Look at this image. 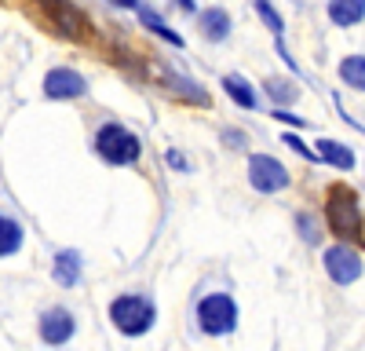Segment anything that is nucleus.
I'll return each instance as SVG.
<instances>
[{
  "instance_id": "9d476101",
  "label": "nucleus",
  "mask_w": 365,
  "mask_h": 351,
  "mask_svg": "<svg viewBox=\"0 0 365 351\" xmlns=\"http://www.w3.org/2000/svg\"><path fill=\"white\" fill-rule=\"evenodd\" d=\"M51 278H55V285H63V289L77 285V278H81V253L77 249H63V253H58L55 263H51Z\"/></svg>"
},
{
  "instance_id": "20e7f679",
  "label": "nucleus",
  "mask_w": 365,
  "mask_h": 351,
  "mask_svg": "<svg viewBox=\"0 0 365 351\" xmlns=\"http://www.w3.org/2000/svg\"><path fill=\"white\" fill-rule=\"evenodd\" d=\"M197 326L208 337H227L237 326V304L227 297V292H208V297L197 304Z\"/></svg>"
},
{
  "instance_id": "6e6552de",
  "label": "nucleus",
  "mask_w": 365,
  "mask_h": 351,
  "mask_svg": "<svg viewBox=\"0 0 365 351\" xmlns=\"http://www.w3.org/2000/svg\"><path fill=\"white\" fill-rule=\"evenodd\" d=\"M41 340L44 344H51V347H58V344H66L73 333H77V318L66 311V307H51V311H44L41 315Z\"/></svg>"
},
{
  "instance_id": "2eb2a0df",
  "label": "nucleus",
  "mask_w": 365,
  "mask_h": 351,
  "mask_svg": "<svg viewBox=\"0 0 365 351\" xmlns=\"http://www.w3.org/2000/svg\"><path fill=\"white\" fill-rule=\"evenodd\" d=\"M340 81L354 92H365V55H347L340 63Z\"/></svg>"
},
{
  "instance_id": "412c9836",
  "label": "nucleus",
  "mask_w": 365,
  "mask_h": 351,
  "mask_svg": "<svg viewBox=\"0 0 365 351\" xmlns=\"http://www.w3.org/2000/svg\"><path fill=\"white\" fill-rule=\"evenodd\" d=\"M165 161L175 168V172H190V165H187V158H182L179 151H165Z\"/></svg>"
},
{
  "instance_id": "b1692460",
  "label": "nucleus",
  "mask_w": 365,
  "mask_h": 351,
  "mask_svg": "<svg viewBox=\"0 0 365 351\" xmlns=\"http://www.w3.org/2000/svg\"><path fill=\"white\" fill-rule=\"evenodd\" d=\"M223 139H227V143H230V146H241V143H245V139H241V132H227V136H223Z\"/></svg>"
},
{
  "instance_id": "ddd939ff",
  "label": "nucleus",
  "mask_w": 365,
  "mask_h": 351,
  "mask_svg": "<svg viewBox=\"0 0 365 351\" xmlns=\"http://www.w3.org/2000/svg\"><path fill=\"white\" fill-rule=\"evenodd\" d=\"M329 19L336 26H358L365 19V0H329Z\"/></svg>"
},
{
  "instance_id": "4be33fe9",
  "label": "nucleus",
  "mask_w": 365,
  "mask_h": 351,
  "mask_svg": "<svg viewBox=\"0 0 365 351\" xmlns=\"http://www.w3.org/2000/svg\"><path fill=\"white\" fill-rule=\"evenodd\" d=\"M285 143L292 146V151H296V154H303V158H311V161H314V151H307V146H303V143H299L296 136H285Z\"/></svg>"
},
{
  "instance_id": "39448f33",
  "label": "nucleus",
  "mask_w": 365,
  "mask_h": 351,
  "mask_svg": "<svg viewBox=\"0 0 365 351\" xmlns=\"http://www.w3.org/2000/svg\"><path fill=\"white\" fill-rule=\"evenodd\" d=\"M249 183L259 194H278L289 187V168L270 154H252L249 158Z\"/></svg>"
},
{
  "instance_id": "423d86ee",
  "label": "nucleus",
  "mask_w": 365,
  "mask_h": 351,
  "mask_svg": "<svg viewBox=\"0 0 365 351\" xmlns=\"http://www.w3.org/2000/svg\"><path fill=\"white\" fill-rule=\"evenodd\" d=\"M325 271H329V278L336 285H351V282L361 278V256L354 249H347V245H332L325 253Z\"/></svg>"
},
{
  "instance_id": "f8f14e48",
  "label": "nucleus",
  "mask_w": 365,
  "mask_h": 351,
  "mask_svg": "<svg viewBox=\"0 0 365 351\" xmlns=\"http://www.w3.org/2000/svg\"><path fill=\"white\" fill-rule=\"evenodd\" d=\"M197 26H201V34H205L208 41H223V37L230 34V15H227L223 8H205V11L197 15Z\"/></svg>"
},
{
  "instance_id": "f257e3e1",
  "label": "nucleus",
  "mask_w": 365,
  "mask_h": 351,
  "mask_svg": "<svg viewBox=\"0 0 365 351\" xmlns=\"http://www.w3.org/2000/svg\"><path fill=\"white\" fill-rule=\"evenodd\" d=\"M325 220H329V227L340 234V238H361V227H365V220H361V213H358V194L354 190H347V187H329V198H325Z\"/></svg>"
},
{
  "instance_id": "a878e982",
  "label": "nucleus",
  "mask_w": 365,
  "mask_h": 351,
  "mask_svg": "<svg viewBox=\"0 0 365 351\" xmlns=\"http://www.w3.org/2000/svg\"><path fill=\"white\" fill-rule=\"evenodd\" d=\"M175 4H179L182 11H194V0H175Z\"/></svg>"
},
{
  "instance_id": "7ed1b4c3",
  "label": "nucleus",
  "mask_w": 365,
  "mask_h": 351,
  "mask_svg": "<svg viewBox=\"0 0 365 351\" xmlns=\"http://www.w3.org/2000/svg\"><path fill=\"white\" fill-rule=\"evenodd\" d=\"M110 322L125 333V337H143L150 326H154V304L135 297V292H125L110 304Z\"/></svg>"
},
{
  "instance_id": "dca6fc26",
  "label": "nucleus",
  "mask_w": 365,
  "mask_h": 351,
  "mask_svg": "<svg viewBox=\"0 0 365 351\" xmlns=\"http://www.w3.org/2000/svg\"><path fill=\"white\" fill-rule=\"evenodd\" d=\"M22 227H19V220H11V216H0V256H11V253H19L22 249Z\"/></svg>"
},
{
  "instance_id": "a211bd4d",
  "label": "nucleus",
  "mask_w": 365,
  "mask_h": 351,
  "mask_svg": "<svg viewBox=\"0 0 365 351\" xmlns=\"http://www.w3.org/2000/svg\"><path fill=\"white\" fill-rule=\"evenodd\" d=\"M267 92L274 103H296V84H285V81H267Z\"/></svg>"
},
{
  "instance_id": "9b49d317",
  "label": "nucleus",
  "mask_w": 365,
  "mask_h": 351,
  "mask_svg": "<svg viewBox=\"0 0 365 351\" xmlns=\"http://www.w3.org/2000/svg\"><path fill=\"white\" fill-rule=\"evenodd\" d=\"M318 158L329 161L332 168H344V172H351L358 165L354 151H351V146H344V143H336V139H318Z\"/></svg>"
},
{
  "instance_id": "5701e85b",
  "label": "nucleus",
  "mask_w": 365,
  "mask_h": 351,
  "mask_svg": "<svg viewBox=\"0 0 365 351\" xmlns=\"http://www.w3.org/2000/svg\"><path fill=\"white\" fill-rule=\"evenodd\" d=\"M274 117H278V121H289V125H307V121H303V117H296V113H285V110H274Z\"/></svg>"
},
{
  "instance_id": "aec40b11",
  "label": "nucleus",
  "mask_w": 365,
  "mask_h": 351,
  "mask_svg": "<svg viewBox=\"0 0 365 351\" xmlns=\"http://www.w3.org/2000/svg\"><path fill=\"white\" fill-rule=\"evenodd\" d=\"M296 223H299V234H303V238H307V242H314V245H318V238H322V230L314 227V220H311V216H296Z\"/></svg>"
},
{
  "instance_id": "f3484780",
  "label": "nucleus",
  "mask_w": 365,
  "mask_h": 351,
  "mask_svg": "<svg viewBox=\"0 0 365 351\" xmlns=\"http://www.w3.org/2000/svg\"><path fill=\"white\" fill-rule=\"evenodd\" d=\"M139 19H143V26L150 29V34H158L161 41H168V44L182 48V37L175 34V29H168V26H165V22H161V19L154 15V11H150V8H143V4H139Z\"/></svg>"
},
{
  "instance_id": "6ab92c4d",
  "label": "nucleus",
  "mask_w": 365,
  "mask_h": 351,
  "mask_svg": "<svg viewBox=\"0 0 365 351\" xmlns=\"http://www.w3.org/2000/svg\"><path fill=\"white\" fill-rule=\"evenodd\" d=\"M256 8H259V15H263V22H267V26L274 29V34H278V37H282V15H278V11H274V8L267 4V0H256Z\"/></svg>"
},
{
  "instance_id": "1a4fd4ad",
  "label": "nucleus",
  "mask_w": 365,
  "mask_h": 351,
  "mask_svg": "<svg viewBox=\"0 0 365 351\" xmlns=\"http://www.w3.org/2000/svg\"><path fill=\"white\" fill-rule=\"evenodd\" d=\"M84 92H88L84 77H81L77 70H70V66H55V70L44 77V96H48V99H77V96H84Z\"/></svg>"
},
{
  "instance_id": "393cba45",
  "label": "nucleus",
  "mask_w": 365,
  "mask_h": 351,
  "mask_svg": "<svg viewBox=\"0 0 365 351\" xmlns=\"http://www.w3.org/2000/svg\"><path fill=\"white\" fill-rule=\"evenodd\" d=\"M110 4H117V8H139V0H110Z\"/></svg>"
},
{
  "instance_id": "4468645a",
  "label": "nucleus",
  "mask_w": 365,
  "mask_h": 351,
  "mask_svg": "<svg viewBox=\"0 0 365 351\" xmlns=\"http://www.w3.org/2000/svg\"><path fill=\"white\" fill-rule=\"evenodd\" d=\"M223 92L241 106V110H256V88L245 81V77H237V73H227L223 77Z\"/></svg>"
},
{
  "instance_id": "0eeeda50",
  "label": "nucleus",
  "mask_w": 365,
  "mask_h": 351,
  "mask_svg": "<svg viewBox=\"0 0 365 351\" xmlns=\"http://www.w3.org/2000/svg\"><path fill=\"white\" fill-rule=\"evenodd\" d=\"M48 8V26L63 37H81L84 34V15L70 4V0H41Z\"/></svg>"
},
{
  "instance_id": "f03ea898",
  "label": "nucleus",
  "mask_w": 365,
  "mask_h": 351,
  "mask_svg": "<svg viewBox=\"0 0 365 351\" xmlns=\"http://www.w3.org/2000/svg\"><path fill=\"white\" fill-rule=\"evenodd\" d=\"M96 151H99V158L103 161H110V165H132V161H139V154H143V143H139V136H132L125 125H103L99 132H96Z\"/></svg>"
}]
</instances>
